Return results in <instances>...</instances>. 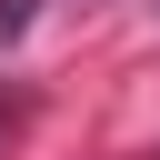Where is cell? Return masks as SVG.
Here are the masks:
<instances>
[{
	"label": "cell",
	"instance_id": "1",
	"mask_svg": "<svg viewBox=\"0 0 160 160\" xmlns=\"http://www.w3.org/2000/svg\"><path fill=\"white\" fill-rule=\"evenodd\" d=\"M30 30V0H0V40H20Z\"/></svg>",
	"mask_w": 160,
	"mask_h": 160
}]
</instances>
